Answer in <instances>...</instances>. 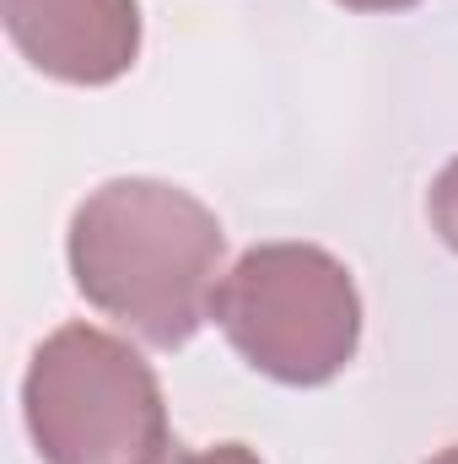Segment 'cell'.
<instances>
[{"mask_svg":"<svg viewBox=\"0 0 458 464\" xmlns=\"http://www.w3.org/2000/svg\"><path fill=\"white\" fill-rule=\"evenodd\" d=\"M76 292L140 335L146 346H184L216 308L227 232L205 200L162 179H114L92 189L65 237Z\"/></svg>","mask_w":458,"mask_h":464,"instance_id":"cell-1","label":"cell"},{"mask_svg":"<svg viewBox=\"0 0 458 464\" xmlns=\"http://www.w3.org/2000/svg\"><path fill=\"white\" fill-rule=\"evenodd\" d=\"M22 416L43 464H162L178 449L151 362L98 324H60L33 351Z\"/></svg>","mask_w":458,"mask_h":464,"instance_id":"cell-2","label":"cell"},{"mask_svg":"<svg viewBox=\"0 0 458 464\" xmlns=\"http://www.w3.org/2000/svg\"><path fill=\"white\" fill-rule=\"evenodd\" d=\"M211 319L253 372L291 389L340 378L361 341L356 281L319 243L248 248L222 276Z\"/></svg>","mask_w":458,"mask_h":464,"instance_id":"cell-3","label":"cell"},{"mask_svg":"<svg viewBox=\"0 0 458 464\" xmlns=\"http://www.w3.org/2000/svg\"><path fill=\"white\" fill-rule=\"evenodd\" d=\"M16 54L71 87H109L140 54V0H0Z\"/></svg>","mask_w":458,"mask_h":464,"instance_id":"cell-4","label":"cell"},{"mask_svg":"<svg viewBox=\"0 0 458 464\" xmlns=\"http://www.w3.org/2000/svg\"><path fill=\"white\" fill-rule=\"evenodd\" d=\"M426 211H432V227H437V237H443V243L458 254V157L443 168V173H437Z\"/></svg>","mask_w":458,"mask_h":464,"instance_id":"cell-5","label":"cell"},{"mask_svg":"<svg viewBox=\"0 0 458 464\" xmlns=\"http://www.w3.org/2000/svg\"><path fill=\"white\" fill-rule=\"evenodd\" d=\"M162 464H259V454L243 443H216V449H173Z\"/></svg>","mask_w":458,"mask_h":464,"instance_id":"cell-6","label":"cell"},{"mask_svg":"<svg viewBox=\"0 0 458 464\" xmlns=\"http://www.w3.org/2000/svg\"><path fill=\"white\" fill-rule=\"evenodd\" d=\"M345 11H405V5H415V0H340Z\"/></svg>","mask_w":458,"mask_h":464,"instance_id":"cell-7","label":"cell"},{"mask_svg":"<svg viewBox=\"0 0 458 464\" xmlns=\"http://www.w3.org/2000/svg\"><path fill=\"white\" fill-rule=\"evenodd\" d=\"M426 464H458V443H453V449H443L437 459H426Z\"/></svg>","mask_w":458,"mask_h":464,"instance_id":"cell-8","label":"cell"}]
</instances>
